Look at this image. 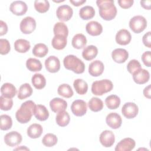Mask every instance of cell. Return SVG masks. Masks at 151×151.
<instances>
[{"instance_id": "24", "label": "cell", "mask_w": 151, "mask_h": 151, "mask_svg": "<svg viewBox=\"0 0 151 151\" xmlns=\"http://www.w3.org/2000/svg\"><path fill=\"white\" fill-rule=\"evenodd\" d=\"M43 132L42 127L41 124L34 123L31 124L27 129V134L31 139H37L41 136Z\"/></svg>"}, {"instance_id": "46", "label": "cell", "mask_w": 151, "mask_h": 151, "mask_svg": "<svg viewBox=\"0 0 151 151\" xmlns=\"http://www.w3.org/2000/svg\"><path fill=\"white\" fill-rule=\"evenodd\" d=\"M141 58L143 64L146 66L148 67L151 66V53L150 51H147L143 53Z\"/></svg>"}, {"instance_id": "13", "label": "cell", "mask_w": 151, "mask_h": 151, "mask_svg": "<svg viewBox=\"0 0 151 151\" xmlns=\"http://www.w3.org/2000/svg\"><path fill=\"white\" fill-rule=\"evenodd\" d=\"M100 142L106 147H111L115 142L114 134L112 131L106 130L101 132L100 135Z\"/></svg>"}, {"instance_id": "8", "label": "cell", "mask_w": 151, "mask_h": 151, "mask_svg": "<svg viewBox=\"0 0 151 151\" xmlns=\"http://www.w3.org/2000/svg\"><path fill=\"white\" fill-rule=\"evenodd\" d=\"M139 109L137 106L132 102L126 103L122 107V113L127 119L134 118L138 114Z\"/></svg>"}, {"instance_id": "53", "label": "cell", "mask_w": 151, "mask_h": 151, "mask_svg": "<svg viewBox=\"0 0 151 151\" xmlns=\"http://www.w3.org/2000/svg\"><path fill=\"white\" fill-rule=\"evenodd\" d=\"M15 150H29V149H28V148H27L26 146H20L19 147H17V148H16V149H14Z\"/></svg>"}, {"instance_id": "36", "label": "cell", "mask_w": 151, "mask_h": 151, "mask_svg": "<svg viewBox=\"0 0 151 151\" xmlns=\"http://www.w3.org/2000/svg\"><path fill=\"white\" fill-rule=\"evenodd\" d=\"M105 104L109 109H116L120 104V97L114 94L110 95L105 99Z\"/></svg>"}, {"instance_id": "28", "label": "cell", "mask_w": 151, "mask_h": 151, "mask_svg": "<svg viewBox=\"0 0 151 151\" xmlns=\"http://www.w3.org/2000/svg\"><path fill=\"white\" fill-rule=\"evenodd\" d=\"M31 45L28 41L25 39H18L14 42L15 51L20 53H25L30 49Z\"/></svg>"}, {"instance_id": "31", "label": "cell", "mask_w": 151, "mask_h": 151, "mask_svg": "<svg viewBox=\"0 0 151 151\" xmlns=\"http://www.w3.org/2000/svg\"><path fill=\"white\" fill-rule=\"evenodd\" d=\"M80 18L84 20H88L93 18L95 15V10L91 6L87 5L82 7L79 11Z\"/></svg>"}, {"instance_id": "37", "label": "cell", "mask_w": 151, "mask_h": 151, "mask_svg": "<svg viewBox=\"0 0 151 151\" xmlns=\"http://www.w3.org/2000/svg\"><path fill=\"white\" fill-rule=\"evenodd\" d=\"M89 109L94 111L97 112L101 110L103 108L104 104L103 101L98 97H92L88 101Z\"/></svg>"}, {"instance_id": "47", "label": "cell", "mask_w": 151, "mask_h": 151, "mask_svg": "<svg viewBox=\"0 0 151 151\" xmlns=\"http://www.w3.org/2000/svg\"><path fill=\"white\" fill-rule=\"evenodd\" d=\"M133 0H119L118 4L119 6L123 9H127L130 8L133 4Z\"/></svg>"}, {"instance_id": "14", "label": "cell", "mask_w": 151, "mask_h": 151, "mask_svg": "<svg viewBox=\"0 0 151 151\" xmlns=\"http://www.w3.org/2000/svg\"><path fill=\"white\" fill-rule=\"evenodd\" d=\"M136 145L135 141L130 137H126L121 140L115 147L116 151H130Z\"/></svg>"}, {"instance_id": "12", "label": "cell", "mask_w": 151, "mask_h": 151, "mask_svg": "<svg viewBox=\"0 0 151 151\" xmlns=\"http://www.w3.org/2000/svg\"><path fill=\"white\" fill-rule=\"evenodd\" d=\"M45 66L48 72L55 73L58 72L60 68V62L57 57L51 55L45 60Z\"/></svg>"}, {"instance_id": "49", "label": "cell", "mask_w": 151, "mask_h": 151, "mask_svg": "<svg viewBox=\"0 0 151 151\" xmlns=\"http://www.w3.org/2000/svg\"><path fill=\"white\" fill-rule=\"evenodd\" d=\"M8 31V26L3 21H0V35L2 36L6 34Z\"/></svg>"}, {"instance_id": "29", "label": "cell", "mask_w": 151, "mask_h": 151, "mask_svg": "<svg viewBox=\"0 0 151 151\" xmlns=\"http://www.w3.org/2000/svg\"><path fill=\"white\" fill-rule=\"evenodd\" d=\"M31 82L34 87L38 90L45 87L46 85V80L44 76L40 73H36L32 77Z\"/></svg>"}, {"instance_id": "40", "label": "cell", "mask_w": 151, "mask_h": 151, "mask_svg": "<svg viewBox=\"0 0 151 151\" xmlns=\"http://www.w3.org/2000/svg\"><path fill=\"white\" fill-rule=\"evenodd\" d=\"M34 8L40 13H45L50 8V3L47 0H36L34 1Z\"/></svg>"}, {"instance_id": "33", "label": "cell", "mask_w": 151, "mask_h": 151, "mask_svg": "<svg viewBox=\"0 0 151 151\" xmlns=\"http://www.w3.org/2000/svg\"><path fill=\"white\" fill-rule=\"evenodd\" d=\"M32 93V88L28 83L22 84L18 92V98L20 100L25 99L31 96Z\"/></svg>"}, {"instance_id": "23", "label": "cell", "mask_w": 151, "mask_h": 151, "mask_svg": "<svg viewBox=\"0 0 151 151\" xmlns=\"http://www.w3.org/2000/svg\"><path fill=\"white\" fill-rule=\"evenodd\" d=\"M1 93L2 96L6 98L12 99L17 94L16 87L11 83H4L1 87Z\"/></svg>"}, {"instance_id": "45", "label": "cell", "mask_w": 151, "mask_h": 151, "mask_svg": "<svg viewBox=\"0 0 151 151\" xmlns=\"http://www.w3.org/2000/svg\"><path fill=\"white\" fill-rule=\"evenodd\" d=\"M10 44L8 40L0 39V53L1 55H6L10 51Z\"/></svg>"}, {"instance_id": "27", "label": "cell", "mask_w": 151, "mask_h": 151, "mask_svg": "<svg viewBox=\"0 0 151 151\" xmlns=\"http://www.w3.org/2000/svg\"><path fill=\"white\" fill-rule=\"evenodd\" d=\"M73 47L76 49L83 48L87 44V39L84 35L82 34H76L71 41Z\"/></svg>"}, {"instance_id": "5", "label": "cell", "mask_w": 151, "mask_h": 151, "mask_svg": "<svg viewBox=\"0 0 151 151\" xmlns=\"http://www.w3.org/2000/svg\"><path fill=\"white\" fill-rule=\"evenodd\" d=\"M130 28L134 33L139 34L143 31L147 27V21L142 15H136L132 18L129 21Z\"/></svg>"}, {"instance_id": "48", "label": "cell", "mask_w": 151, "mask_h": 151, "mask_svg": "<svg viewBox=\"0 0 151 151\" xmlns=\"http://www.w3.org/2000/svg\"><path fill=\"white\" fill-rule=\"evenodd\" d=\"M143 44L148 48H151V32L149 31L146 33L142 38Z\"/></svg>"}, {"instance_id": "7", "label": "cell", "mask_w": 151, "mask_h": 151, "mask_svg": "<svg viewBox=\"0 0 151 151\" xmlns=\"http://www.w3.org/2000/svg\"><path fill=\"white\" fill-rule=\"evenodd\" d=\"M73 14V9L68 5H62L58 7L56 15L61 21H67L71 19Z\"/></svg>"}, {"instance_id": "17", "label": "cell", "mask_w": 151, "mask_h": 151, "mask_svg": "<svg viewBox=\"0 0 151 151\" xmlns=\"http://www.w3.org/2000/svg\"><path fill=\"white\" fill-rule=\"evenodd\" d=\"M132 36L130 32L126 29L119 30L116 35V41L117 44L122 45H126L130 43Z\"/></svg>"}, {"instance_id": "22", "label": "cell", "mask_w": 151, "mask_h": 151, "mask_svg": "<svg viewBox=\"0 0 151 151\" xmlns=\"http://www.w3.org/2000/svg\"><path fill=\"white\" fill-rule=\"evenodd\" d=\"M34 115L37 120L40 121H45L49 117V112L44 105L38 104L35 106Z\"/></svg>"}, {"instance_id": "51", "label": "cell", "mask_w": 151, "mask_h": 151, "mask_svg": "<svg viewBox=\"0 0 151 151\" xmlns=\"http://www.w3.org/2000/svg\"><path fill=\"white\" fill-rule=\"evenodd\" d=\"M144 96L147 99H150V84L146 87L143 90Z\"/></svg>"}, {"instance_id": "3", "label": "cell", "mask_w": 151, "mask_h": 151, "mask_svg": "<svg viewBox=\"0 0 151 151\" xmlns=\"http://www.w3.org/2000/svg\"><path fill=\"white\" fill-rule=\"evenodd\" d=\"M64 67L76 74H81L85 70L84 63L74 55H68L63 60Z\"/></svg>"}, {"instance_id": "34", "label": "cell", "mask_w": 151, "mask_h": 151, "mask_svg": "<svg viewBox=\"0 0 151 151\" xmlns=\"http://www.w3.org/2000/svg\"><path fill=\"white\" fill-rule=\"evenodd\" d=\"M48 52L47 46L43 43H38L34 45L32 49V54L35 57L42 58L45 57Z\"/></svg>"}, {"instance_id": "42", "label": "cell", "mask_w": 151, "mask_h": 151, "mask_svg": "<svg viewBox=\"0 0 151 151\" xmlns=\"http://www.w3.org/2000/svg\"><path fill=\"white\" fill-rule=\"evenodd\" d=\"M1 119V129L2 130H8L10 129L12 126V120L11 117L7 114H2Z\"/></svg>"}, {"instance_id": "6", "label": "cell", "mask_w": 151, "mask_h": 151, "mask_svg": "<svg viewBox=\"0 0 151 151\" xmlns=\"http://www.w3.org/2000/svg\"><path fill=\"white\" fill-rule=\"evenodd\" d=\"M19 28L22 33L25 34H29L35 29L36 21L32 17H25L21 21Z\"/></svg>"}, {"instance_id": "11", "label": "cell", "mask_w": 151, "mask_h": 151, "mask_svg": "<svg viewBox=\"0 0 151 151\" xmlns=\"http://www.w3.org/2000/svg\"><path fill=\"white\" fill-rule=\"evenodd\" d=\"M28 9L26 3L22 1H15L12 2L9 6V10L14 15L21 16L24 15Z\"/></svg>"}, {"instance_id": "10", "label": "cell", "mask_w": 151, "mask_h": 151, "mask_svg": "<svg viewBox=\"0 0 151 151\" xmlns=\"http://www.w3.org/2000/svg\"><path fill=\"white\" fill-rule=\"evenodd\" d=\"M71 110L75 116H83L87 112V104L83 100H76L71 104Z\"/></svg>"}, {"instance_id": "2", "label": "cell", "mask_w": 151, "mask_h": 151, "mask_svg": "<svg viewBox=\"0 0 151 151\" xmlns=\"http://www.w3.org/2000/svg\"><path fill=\"white\" fill-rule=\"evenodd\" d=\"M35 106V104L32 100H28L23 103L15 113L17 120L22 124L29 122L34 114Z\"/></svg>"}, {"instance_id": "15", "label": "cell", "mask_w": 151, "mask_h": 151, "mask_svg": "<svg viewBox=\"0 0 151 151\" xmlns=\"http://www.w3.org/2000/svg\"><path fill=\"white\" fill-rule=\"evenodd\" d=\"M106 122L107 124L113 129H119L122 123V120L121 116L116 113H109L106 118Z\"/></svg>"}, {"instance_id": "26", "label": "cell", "mask_w": 151, "mask_h": 151, "mask_svg": "<svg viewBox=\"0 0 151 151\" xmlns=\"http://www.w3.org/2000/svg\"><path fill=\"white\" fill-rule=\"evenodd\" d=\"M67 43V37L61 35H54L51 41L52 47L57 50H61L64 49Z\"/></svg>"}, {"instance_id": "52", "label": "cell", "mask_w": 151, "mask_h": 151, "mask_svg": "<svg viewBox=\"0 0 151 151\" xmlns=\"http://www.w3.org/2000/svg\"><path fill=\"white\" fill-rule=\"evenodd\" d=\"M86 2V0H70V2L75 6H79Z\"/></svg>"}, {"instance_id": "19", "label": "cell", "mask_w": 151, "mask_h": 151, "mask_svg": "<svg viewBox=\"0 0 151 151\" xmlns=\"http://www.w3.org/2000/svg\"><path fill=\"white\" fill-rule=\"evenodd\" d=\"M50 106L53 112L58 113L66 109L67 107V103L61 98L55 97L50 101Z\"/></svg>"}, {"instance_id": "25", "label": "cell", "mask_w": 151, "mask_h": 151, "mask_svg": "<svg viewBox=\"0 0 151 151\" xmlns=\"http://www.w3.org/2000/svg\"><path fill=\"white\" fill-rule=\"evenodd\" d=\"M98 54L97 48L93 45H90L86 47L82 51V56L84 59L87 61H90L94 59Z\"/></svg>"}, {"instance_id": "35", "label": "cell", "mask_w": 151, "mask_h": 151, "mask_svg": "<svg viewBox=\"0 0 151 151\" xmlns=\"http://www.w3.org/2000/svg\"><path fill=\"white\" fill-rule=\"evenodd\" d=\"M27 68L32 72L41 71L42 67L41 61L36 58H29L26 61Z\"/></svg>"}, {"instance_id": "1", "label": "cell", "mask_w": 151, "mask_h": 151, "mask_svg": "<svg viewBox=\"0 0 151 151\" xmlns=\"http://www.w3.org/2000/svg\"><path fill=\"white\" fill-rule=\"evenodd\" d=\"M96 4L99 8L100 16L106 21L114 19L117 15V8L113 0H98Z\"/></svg>"}, {"instance_id": "44", "label": "cell", "mask_w": 151, "mask_h": 151, "mask_svg": "<svg viewBox=\"0 0 151 151\" xmlns=\"http://www.w3.org/2000/svg\"><path fill=\"white\" fill-rule=\"evenodd\" d=\"M140 68H142L141 64L137 60H130L127 65V71L132 74Z\"/></svg>"}, {"instance_id": "18", "label": "cell", "mask_w": 151, "mask_h": 151, "mask_svg": "<svg viewBox=\"0 0 151 151\" xmlns=\"http://www.w3.org/2000/svg\"><path fill=\"white\" fill-rule=\"evenodd\" d=\"M104 66L100 60H95L91 62L88 67V73L93 77H98L103 73Z\"/></svg>"}, {"instance_id": "43", "label": "cell", "mask_w": 151, "mask_h": 151, "mask_svg": "<svg viewBox=\"0 0 151 151\" xmlns=\"http://www.w3.org/2000/svg\"><path fill=\"white\" fill-rule=\"evenodd\" d=\"M13 106V100L12 99L6 98L3 96L0 97V108L2 110L8 111L11 109Z\"/></svg>"}, {"instance_id": "39", "label": "cell", "mask_w": 151, "mask_h": 151, "mask_svg": "<svg viewBox=\"0 0 151 151\" xmlns=\"http://www.w3.org/2000/svg\"><path fill=\"white\" fill-rule=\"evenodd\" d=\"M54 35H61L65 37H67L68 35V29L67 26L62 22H57L53 28Z\"/></svg>"}, {"instance_id": "21", "label": "cell", "mask_w": 151, "mask_h": 151, "mask_svg": "<svg viewBox=\"0 0 151 151\" xmlns=\"http://www.w3.org/2000/svg\"><path fill=\"white\" fill-rule=\"evenodd\" d=\"M87 32L92 36H97L101 34L103 31L102 25L98 22L91 21L88 22L86 26Z\"/></svg>"}, {"instance_id": "32", "label": "cell", "mask_w": 151, "mask_h": 151, "mask_svg": "<svg viewBox=\"0 0 151 151\" xmlns=\"http://www.w3.org/2000/svg\"><path fill=\"white\" fill-rule=\"evenodd\" d=\"M55 121L57 124L61 127H65L67 126L70 121V117L68 112L65 110L61 111L56 116Z\"/></svg>"}, {"instance_id": "20", "label": "cell", "mask_w": 151, "mask_h": 151, "mask_svg": "<svg viewBox=\"0 0 151 151\" xmlns=\"http://www.w3.org/2000/svg\"><path fill=\"white\" fill-rule=\"evenodd\" d=\"M111 57L114 61L117 63H124L129 57V52L123 48H116L112 51Z\"/></svg>"}, {"instance_id": "38", "label": "cell", "mask_w": 151, "mask_h": 151, "mask_svg": "<svg viewBox=\"0 0 151 151\" xmlns=\"http://www.w3.org/2000/svg\"><path fill=\"white\" fill-rule=\"evenodd\" d=\"M58 94L65 98H70L74 94L71 86L68 84H62L60 85L57 90Z\"/></svg>"}, {"instance_id": "9", "label": "cell", "mask_w": 151, "mask_h": 151, "mask_svg": "<svg viewBox=\"0 0 151 151\" xmlns=\"http://www.w3.org/2000/svg\"><path fill=\"white\" fill-rule=\"evenodd\" d=\"M22 137L21 134L16 131H11L6 133L4 136V142L6 145L10 147H14L22 142Z\"/></svg>"}, {"instance_id": "4", "label": "cell", "mask_w": 151, "mask_h": 151, "mask_svg": "<svg viewBox=\"0 0 151 151\" xmlns=\"http://www.w3.org/2000/svg\"><path fill=\"white\" fill-rule=\"evenodd\" d=\"M113 88V83L107 79L96 81L91 85V92L96 96H102L110 91Z\"/></svg>"}, {"instance_id": "30", "label": "cell", "mask_w": 151, "mask_h": 151, "mask_svg": "<svg viewBox=\"0 0 151 151\" xmlns=\"http://www.w3.org/2000/svg\"><path fill=\"white\" fill-rule=\"evenodd\" d=\"M73 86L77 93L80 95L85 94L88 90V84L86 81L83 79L78 78L74 80Z\"/></svg>"}, {"instance_id": "50", "label": "cell", "mask_w": 151, "mask_h": 151, "mask_svg": "<svg viewBox=\"0 0 151 151\" xmlns=\"http://www.w3.org/2000/svg\"><path fill=\"white\" fill-rule=\"evenodd\" d=\"M140 4H141V6L144 9H147V10L150 9V4H151L150 1H141Z\"/></svg>"}, {"instance_id": "41", "label": "cell", "mask_w": 151, "mask_h": 151, "mask_svg": "<svg viewBox=\"0 0 151 151\" xmlns=\"http://www.w3.org/2000/svg\"><path fill=\"white\" fill-rule=\"evenodd\" d=\"M58 139L56 135L52 133L46 134L42 139V144L46 147H52L57 143Z\"/></svg>"}, {"instance_id": "16", "label": "cell", "mask_w": 151, "mask_h": 151, "mask_svg": "<svg viewBox=\"0 0 151 151\" xmlns=\"http://www.w3.org/2000/svg\"><path fill=\"white\" fill-rule=\"evenodd\" d=\"M134 81L138 84H143L147 83L150 78V74L147 70L140 68L133 74Z\"/></svg>"}]
</instances>
